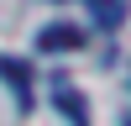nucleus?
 Listing matches in <instances>:
<instances>
[{
    "label": "nucleus",
    "mask_w": 131,
    "mask_h": 126,
    "mask_svg": "<svg viewBox=\"0 0 131 126\" xmlns=\"http://www.w3.org/2000/svg\"><path fill=\"white\" fill-rule=\"evenodd\" d=\"M79 42H84L79 26H47V32L37 37V47H42V52H68V47H79Z\"/></svg>",
    "instance_id": "f03ea898"
},
{
    "label": "nucleus",
    "mask_w": 131,
    "mask_h": 126,
    "mask_svg": "<svg viewBox=\"0 0 131 126\" xmlns=\"http://www.w3.org/2000/svg\"><path fill=\"white\" fill-rule=\"evenodd\" d=\"M84 5H89V16H94V26H121L126 21V0H84Z\"/></svg>",
    "instance_id": "20e7f679"
},
{
    "label": "nucleus",
    "mask_w": 131,
    "mask_h": 126,
    "mask_svg": "<svg viewBox=\"0 0 131 126\" xmlns=\"http://www.w3.org/2000/svg\"><path fill=\"white\" fill-rule=\"evenodd\" d=\"M0 79L16 89L21 110H31V68H26V63H16V58H0Z\"/></svg>",
    "instance_id": "f257e3e1"
},
{
    "label": "nucleus",
    "mask_w": 131,
    "mask_h": 126,
    "mask_svg": "<svg viewBox=\"0 0 131 126\" xmlns=\"http://www.w3.org/2000/svg\"><path fill=\"white\" fill-rule=\"evenodd\" d=\"M58 110L68 116L73 126H89V110H84V94L73 89V84H63V79H58Z\"/></svg>",
    "instance_id": "7ed1b4c3"
}]
</instances>
